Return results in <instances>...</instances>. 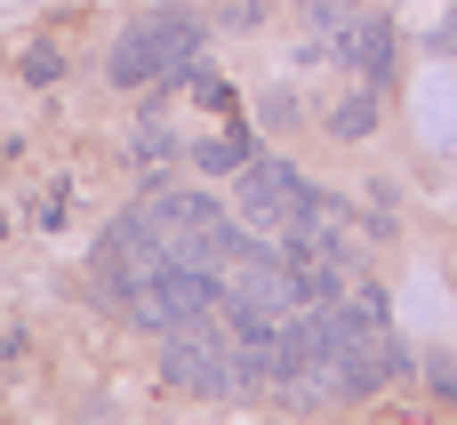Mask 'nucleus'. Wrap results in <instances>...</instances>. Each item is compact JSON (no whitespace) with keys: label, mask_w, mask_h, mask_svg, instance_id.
I'll list each match as a JSON object with an SVG mask.
<instances>
[{"label":"nucleus","mask_w":457,"mask_h":425,"mask_svg":"<svg viewBox=\"0 0 457 425\" xmlns=\"http://www.w3.org/2000/svg\"><path fill=\"white\" fill-rule=\"evenodd\" d=\"M161 370H169V386H185V394H201V402H233V394H249V386H241V354H233V338H225L217 313L193 321V329H177L169 354H161Z\"/></svg>","instance_id":"3"},{"label":"nucleus","mask_w":457,"mask_h":425,"mask_svg":"<svg viewBox=\"0 0 457 425\" xmlns=\"http://www.w3.org/2000/svg\"><path fill=\"white\" fill-rule=\"evenodd\" d=\"M337 129H345V137H361V129H370V96H353V104L337 112Z\"/></svg>","instance_id":"8"},{"label":"nucleus","mask_w":457,"mask_h":425,"mask_svg":"<svg viewBox=\"0 0 457 425\" xmlns=\"http://www.w3.org/2000/svg\"><path fill=\"white\" fill-rule=\"evenodd\" d=\"M305 201H313V193H305V177H297L289 161H241V225L281 233Z\"/></svg>","instance_id":"4"},{"label":"nucleus","mask_w":457,"mask_h":425,"mask_svg":"<svg viewBox=\"0 0 457 425\" xmlns=\"http://www.w3.org/2000/svg\"><path fill=\"white\" fill-rule=\"evenodd\" d=\"M329 40H337V56H345V64H353V72H361L370 88H378V80L394 72V24H386V16H345V24L329 32Z\"/></svg>","instance_id":"5"},{"label":"nucleus","mask_w":457,"mask_h":425,"mask_svg":"<svg viewBox=\"0 0 457 425\" xmlns=\"http://www.w3.org/2000/svg\"><path fill=\"white\" fill-rule=\"evenodd\" d=\"M193 153H201V169H241V161H249L241 137H209V145H193Z\"/></svg>","instance_id":"6"},{"label":"nucleus","mask_w":457,"mask_h":425,"mask_svg":"<svg viewBox=\"0 0 457 425\" xmlns=\"http://www.w3.org/2000/svg\"><path fill=\"white\" fill-rule=\"evenodd\" d=\"M305 16H313V24H321V32H337V24H345V16H353V0H305Z\"/></svg>","instance_id":"7"},{"label":"nucleus","mask_w":457,"mask_h":425,"mask_svg":"<svg viewBox=\"0 0 457 425\" xmlns=\"http://www.w3.org/2000/svg\"><path fill=\"white\" fill-rule=\"evenodd\" d=\"M217 297H225V281H217L209 265L169 257V265H153V273L129 289V321H145L153 338H177V329L209 321V313H217Z\"/></svg>","instance_id":"1"},{"label":"nucleus","mask_w":457,"mask_h":425,"mask_svg":"<svg viewBox=\"0 0 457 425\" xmlns=\"http://www.w3.org/2000/svg\"><path fill=\"white\" fill-rule=\"evenodd\" d=\"M193 56H201V16H145V24L120 32L112 80L120 88H153V80H177Z\"/></svg>","instance_id":"2"}]
</instances>
